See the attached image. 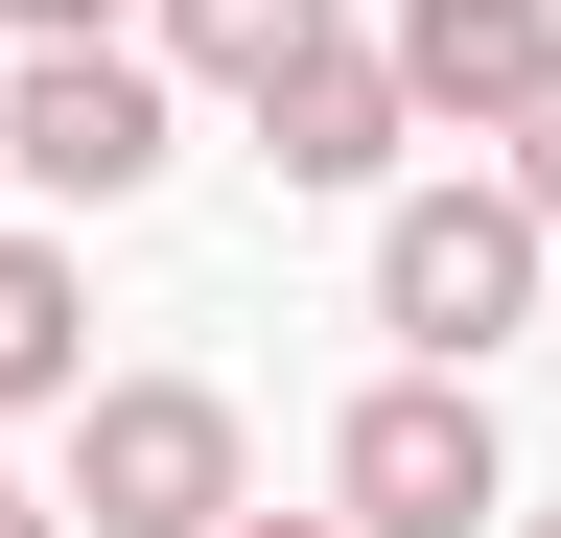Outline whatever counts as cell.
<instances>
[{
	"label": "cell",
	"instance_id": "obj_4",
	"mask_svg": "<svg viewBox=\"0 0 561 538\" xmlns=\"http://www.w3.org/2000/svg\"><path fill=\"white\" fill-rule=\"evenodd\" d=\"M491 492H515V445H491V375H375V398H351V422H328V515H375V538H468Z\"/></svg>",
	"mask_w": 561,
	"mask_h": 538
},
{
	"label": "cell",
	"instance_id": "obj_5",
	"mask_svg": "<svg viewBox=\"0 0 561 538\" xmlns=\"http://www.w3.org/2000/svg\"><path fill=\"white\" fill-rule=\"evenodd\" d=\"M234 117H257V187H398V141H421V94H398V47H375V24L280 47Z\"/></svg>",
	"mask_w": 561,
	"mask_h": 538
},
{
	"label": "cell",
	"instance_id": "obj_9",
	"mask_svg": "<svg viewBox=\"0 0 561 538\" xmlns=\"http://www.w3.org/2000/svg\"><path fill=\"white\" fill-rule=\"evenodd\" d=\"M491 187H515V211H538V234H561V71H538V94H515V117H491Z\"/></svg>",
	"mask_w": 561,
	"mask_h": 538
},
{
	"label": "cell",
	"instance_id": "obj_1",
	"mask_svg": "<svg viewBox=\"0 0 561 538\" xmlns=\"http://www.w3.org/2000/svg\"><path fill=\"white\" fill-rule=\"evenodd\" d=\"M164 164H187V71H164L140 24L24 47V71H0V187H47V211H140Z\"/></svg>",
	"mask_w": 561,
	"mask_h": 538
},
{
	"label": "cell",
	"instance_id": "obj_13",
	"mask_svg": "<svg viewBox=\"0 0 561 538\" xmlns=\"http://www.w3.org/2000/svg\"><path fill=\"white\" fill-rule=\"evenodd\" d=\"M515 538H561V515H515Z\"/></svg>",
	"mask_w": 561,
	"mask_h": 538
},
{
	"label": "cell",
	"instance_id": "obj_2",
	"mask_svg": "<svg viewBox=\"0 0 561 538\" xmlns=\"http://www.w3.org/2000/svg\"><path fill=\"white\" fill-rule=\"evenodd\" d=\"M375 328L421 375H491L538 328V211H515V187H398V211H375Z\"/></svg>",
	"mask_w": 561,
	"mask_h": 538
},
{
	"label": "cell",
	"instance_id": "obj_6",
	"mask_svg": "<svg viewBox=\"0 0 561 538\" xmlns=\"http://www.w3.org/2000/svg\"><path fill=\"white\" fill-rule=\"evenodd\" d=\"M375 47H398V94H421V117H468V141H491V117L561 71V0H398Z\"/></svg>",
	"mask_w": 561,
	"mask_h": 538
},
{
	"label": "cell",
	"instance_id": "obj_8",
	"mask_svg": "<svg viewBox=\"0 0 561 538\" xmlns=\"http://www.w3.org/2000/svg\"><path fill=\"white\" fill-rule=\"evenodd\" d=\"M351 0H140V47H164V71H210V94H257L280 47H328Z\"/></svg>",
	"mask_w": 561,
	"mask_h": 538
},
{
	"label": "cell",
	"instance_id": "obj_11",
	"mask_svg": "<svg viewBox=\"0 0 561 538\" xmlns=\"http://www.w3.org/2000/svg\"><path fill=\"white\" fill-rule=\"evenodd\" d=\"M210 538H375V515H257V492H234V515H210Z\"/></svg>",
	"mask_w": 561,
	"mask_h": 538
},
{
	"label": "cell",
	"instance_id": "obj_10",
	"mask_svg": "<svg viewBox=\"0 0 561 538\" xmlns=\"http://www.w3.org/2000/svg\"><path fill=\"white\" fill-rule=\"evenodd\" d=\"M0 24H24V47H94V24H140V0H0Z\"/></svg>",
	"mask_w": 561,
	"mask_h": 538
},
{
	"label": "cell",
	"instance_id": "obj_7",
	"mask_svg": "<svg viewBox=\"0 0 561 538\" xmlns=\"http://www.w3.org/2000/svg\"><path fill=\"white\" fill-rule=\"evenodd\" d=\"M70 398H94V257L0 211V422H70Z\"/></svg>",
	"mask_w": 561,
	"mask_h": 538
},
{
	"label": "cell",
	"instance_id": "obj_3",
	"mask_svg": "<svg viewBox=\"0 0 561 538\" xmlns=\"http://www.w3.org/2000/svg\"><path fill=\"white\" fill-rule=\"evenodd\" d=\"M234 492H257V422L210 375H94L70 398V515L94 538H210Z\"/></svg>",
	"mask_w": 561,
	"mask_h": 538
},
{
	"label": "cell",
	"instance_id": "obj_12",
	"mask_svg": "<svg viewBox=\"0 0 561 538\" xmlns=\"http://www.w3.org/2000/svg\"><path fill=\"white\" fill-rule=\"evenodd\" d=\"M0 538H70V515H47V492H24V468H0Z\"/></svg>",
	"mask_w": 561,
	"mask_h": 538
}]
</instances>
